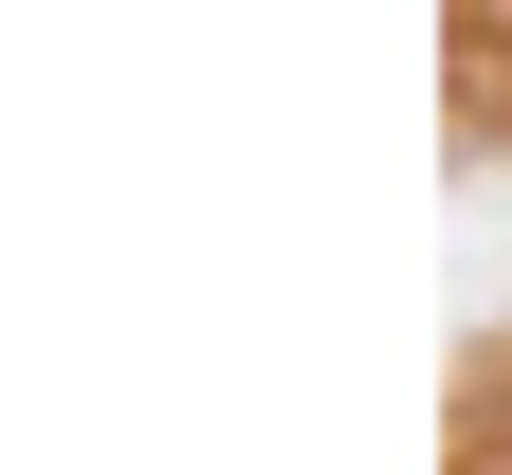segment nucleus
<instances>
[{"instance_id":"f257e3e1","label":"nucleus","mask_w":512,"mask_h":475,"mask_svg":"<svg viewBox=\"0 0 512 475\" xmlns=\"http://www.w3.org/2000/svg\"><path fill=\"white\" fill-rule=\"evenodd\" d=\"M494 37H512V0H494Z\"/></svg>"}]
</instances>
